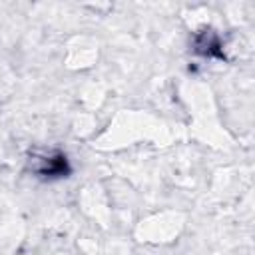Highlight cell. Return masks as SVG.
<instances>
[{
	"label": "cell",
	"instance_id": "obj_2",
	"mask_svg": "<svg viewBox=\"0 0 255 255\" xmlns=\"http://www.w3.org/2000/svg\"><path fill=\"white\" fill-rule=\"evenodd\" d=\"M193 50L205 58H223V40L213 28H201L193 36Z\"/></svg>",
	"mask_w": 255,
	"mask_h": 255
},
{
	"label": "cell",
	"instance_id": "obj_1",
	"mask_svg": "<svg viewBox=\"0 0 255 255\" xmlns=\"http://www.w3.org/2000/svg\"><path fill=\"white\" fill-rule=\"evenodd\" d=\"M26 165H28V171L46 179L66 177L70 173L68 157L58 149H34L28 155Z\"/></svg>",
	"mask_w": 255,
	"mask_h": 255
}]
</instances>
